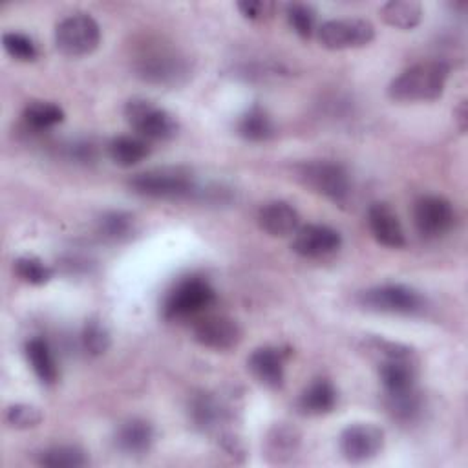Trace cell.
Returning <instances> with one entry per match:
<instances>
[{
	"label": "cell",
	"mask_w": 468,
	"mask_h": 468,
	"mask_svg": "<svg viewBox=\"0 0 468 468\" xmlns=\"http://www.w3.org/2000/svg\"><path fill=\"white\" fill-rule=\"evenodd\" d=\"M450 66L442 60H422L400 71L388 86V97L395 102H428L444 93Z\"/></svg>",
	"instance_id": "6da1fadb"
},
{
	"label": "cell",
	"mask_w": 468,
	"mask_h": 468,
	"mask_svg": "<svg viewBox=\"0 0 468 468\" xmlns=\"http://www.w3.org/2000/svg\"><path fill=\"white\" fill-rule=\"evenodd\" d=\"M371 351L378 356V377L384 395H400L417 388V355L411 347L373 340Z\"/></svg>",
	"instance_id": "7a4b0ae2"
},
{
	"label": "cell",
	"mask_w": 468,
	"mask_h": 468,
	"mask_svg": "<svg viewBox=\"0 0 468 468\" xmlns=\"http://www.w3.org/2000/svg\"><path fill=\"white\" fill-rule=\"evenodd\" d=\"M128 186L133 194L152 199H183L199 194L196 177L181 166H161L135 174Z\"/></svg>",
	"instance_id": "3957f363"
},
{
	"label": "cell",
	"mask_w": 468,
	"mask_h": 468,
	"mask_svg": "<svg viewBox=\"0 0 468 468\" xmlns=\"http://www.w3.org/2000/svg\"><path fill=\"white\" fill-rule=\"evenodd\" d=\"M137 75L155 86H179L188 79L190 66L186 57L166 44L144 46L135 57Z\"/></svg>",
	"instance_id": "277c9868"
},
{
	"label": "cell",
	"mask_w": 468,
	"mask_h": 468,
	"mask_svg": "<svg viewBox=\"0 0 468 468\" xmlns=\"http://www.w3.org/2000/svg\"><path fill=\"white\" fill-rule=\"evenodd\" d=\"M296 177L318 196L346 205L351 196V177L344 165L329 159L305 161L296 166Z\"/></svg>",
	"instance_id": "5b68a950"
},
{
	"label": "cell",
	"mask_w": 468,
	"mask_h": 468,
	"mask_svg": "<svg viewBox=\"0 0 468 468\" xmlns=\"http://www.w3.org/2000/svg\"><path fill=\"white\" fill-rule=\"evenodd\" d=\"M216 302L214 287L201 276H186L174 283L165 294L163 316L166 320H185L201 314Z\"/></svg>",
	"instance_id": "8992f818"
},
{
	"label": "cell",
	"mask_w": 468,
	"mask_h": 468,
	"mask_svg": "<svg viewBox=\"0 0 468 468\" xmlns=\"http://www.w3.org/2000/svg\"><path fill=\"white\" fill-rule=\"evenodd\" d=\"M358 303L373 313L411 316L424 311V296L404 283H382L358 294Z\"/></svg>",
	"instance_id": "52a82bcc"
},
{
	"label": "cell",
	"mask_w": 468,
	"mask_h": 468,
	"mask_svg": "<svg viewBox=\"0 0 468 468\" xmlns=\"http://www.w3.org/2000/svg\"><path fill=\"white\" fill-rule=\"evenodd\" d=\"M101 44V27L88 13H71L55 26L57 49L71 58L91 55Z\"/></svg>",
	"instance_id": "ba28073f"
},
{
	"label": "cell",
	"mask_w": 468,
	"mask_h": 468,
	"mask_svg": "<svg viewBox=\"0 0 468 468\" xmlns=\"http://www.w3.org/2000/svg\"><path fill=\"white\" fill-rule=\"evenodd\" d=\"M124 117L135 133L146 141H168L179 130L177 119L168 110L146 99H130L124 104Z\"/></svg>",
	"instance_id": "9c48e42d"
},
{
	"label": "cell",
	"mask_w": 468,
	"mask_h": 468,
	"mask_svg": "<svg viewBox=\"0 0 468 468\" xmlns=\"http://www.w3.org/2000/svg\"><path fill=\"white\" fill-rule=\"evenodd\" d=\"M316 37L320 46L329 51L356 49L375 38V27L364 18H333L316 27Z\"/></svg>",
	"instance_id": "30bf717a"
},
{
	"label": "cell",
	"mask_w": 468,
	"mask_h": 468,
	"mask_svg": "<svg viewBox=\"0 0 468 468\" xmlns=\"http://www.w3.org/2000/svg\"><path fill=\"white\" fill-rule=\"evenodd\" d=\"M338 448L347 463L362 464L375 459L384 448V431L371 422H355L342 430Z\"/></svg>",
	"instance_id": "8fae6325"
},
{
	"label": "cell",
	"mask_w": 468,
	"mask_h": 468,
	"mask_svg": "<svg viewBox=\"0 0 468 468\" xmlns=\"http://www.w3.org/2000/svg\"><path fill=\"white\" fill-rule=\"evenodd\" d=\"M413 223L417 232L426 239H437L448 234L455 223L452 203L442 196H422L413 207Z\"/></svg>",
	"instance_id": "7c38bea8"
},
{
	"label": "cell",
	"mask_w": 468,
	"mask_h": 468,
	"mask_svg": "<svg viewBox=\"0 0 468 468\" xmlns=\"http://www.w3.org/2000/svg\"><path fill=\"white\" fill-rule=\"evenodd\" d=\"M194 340L212 351H229L241 342L239 324L225 314H205L194 324Z\"/></svg>",
	"instance_id": "4fadbf2b"
},
{
	"label": "cell",
	"mask_w": 468,
	"mask_h": 468,
	"mask_svg": "<svg viewBox=\"0 0 468 468\" xmlns=\"http://www.w3.org/2000/svg\"><path fill=\"white\" fill-rule=\"evenodd\" d=\"M342 245V236L336 229L322 223H307L294 232L291 249L303 258H324L336 252Z\"/></svg>",
	"instance_id": "5bb4252c"
},
{
	"label": "cell",
	"mask_w": 468,
	"mask_h": 468,
	"mask_svg": "<svg viewBox=\"0 0 468 468\" xmlns=\"http://www.w3.org/2000/svg\"><path fill=\"white\" fill-rule=\"evenodd\" d=\"M247 367L261 386L278 389L285 380V353L276 346L256 347L247 358Z\"/></svg>",
	"instance_id": "9a60e30c"
},
{
	"label": "cell",
	"mask_w": 468,
	"mask_h": 468,
	"mask_svg": "<svg viewBox=\"0 0 468 468\" xmlns=\"http://www.w3.org/2000/svg\"><path fill=\"white\" fill-rule=\"evenodd\" d=\"M367 227L377 243L388 249H402L406 245V234L395 210L384 203H371L367 208Z\"/></svg>",
	"instance_id": "2e32d148"
},
{
	"label": "cell",
	"mask_w": 468,
	"mask_h": 468,
	"mask_svg": "<svg viewBox=\"0 0 468 468\" xmlns=\"http://www.w3.org/2000/svg\"><path fill=\"white\" fill-rule=\"evenodd\" d=\"M155 441V430L150 420L141 417H130L122 420L113 435L115 448L130 457H139L150 452Z\"/></svg>",
	"instance_id": "e0dca14e"
},
{
	"label": "cell",
	"mask_w": 468,
	"mask_h": 468,
	"mask_svg": "<svg viewBox=\"0 0 468 468\" xmlns=\"http://www.w3.org/2000/svg\"><path fill=\"white\" fill-rule=\"evenodd\" d=\"M258 227L272 238L292 236L300 227L298 210L287 201H269L265 203L256 216Z\"/></svg>",
	"instance_id": "ac0fdd59"
},
{
	"label": "cell",
	"mask_w": 468,
	"mask_h": 468,
	"mask_svg": "<svg viewBox=\"0 0 468 468\" xmlns=\"http://www.w3.org/2000/svg\"><path fill=\"white\" fill-rule=\"evenodd\" d=\"M192 424L201 431H214L230 417V408L214 393H196L188 404Z\"/></svg>",
	"instance_id": "d6986e66"
},
{
	"label": "cell",
	"mask_w": 468,
	"mask_h": 468,
	"mask_svg": "<svg viewBox=\"0 0 468 468\" xmlns=\"http://www.w3.org/2000/svg\"><path fill=\"white\" fill-rule=\"evenodd\" d=\"M24 355H26V360H27L31 371L44 386L57 384L60 371H58L55 355H53L48 340H44L40 336L29 338L24 346Z\"/></svg>",
	"instance_id": "ffe728a7"
},
{
	"label": "cell",
	"mask_w": 468,
	"mask_h": 468,
	"mask_svg": "<svg viewBox=\"0 0 468 468\" xmlns=\"http://www.w3.org/2000/svg\"><path fill=\"white\" fill-rule=\"evenodd\" d=\"M336 406V389L331 380H313L298 397V410L303 415L318 417L333 411Z\"/></svg>",
	"instance_id": "44dd1931"
},
{
	"label": "cell",
	"mask_w": 468,
	"mask_h": 468,
	"mask_svg": "<svg viewBox=\"0 0 468 468\" xmlns=\"http://www.w3.org/2000/svg\"><path fill=\"white\" fill-rule=\"evenodd\" d=\"M300 448V431L289 424H276L265 439V457L269 463H289Z\"/></svg>",
	"instance_id": "7402d4cb"
},
{
	"label": "cell",
	"mask_w": 468,
	"mask_h": 468,
	"mask_svg": "<svg viewBox=\"0 0 468 468\" xmlns=\"http://www.w3.org/2000/svg\"><path fill=\"white\" fill-rule=\"evenodd\" d=\"M152 148L146 139L139 135H117L108 143V157L122 168L135 166L150 155Z\"/></svg>",
	"instance_id": "603a6c76"
},
{
	"label": "cell",
	"mask_w": 468,
	"mask_h": 468,
	"mask_svg": "<svg viewBox=\"0 0 468 468\" xmlns=\"http://www.w3.org/2000/svg\"><path fill=\"white\" fill-rule=\"evenodd\" d=\"M236 130L245 141L250 143H263L274 135V124L271 115L258 104H252L239 115Z\"/></svg>",
	"instance_id": "cb8c5ba5"
},
{
	"label": "cell",
	"mask_w": 468,
	"mask_h": 468,
	"mask_svg": "<svg viewBox=\"0 0 468 468\" xmlns=\"http://www.w3.org/2000/svg\"><path fill=\"white\" fill-rule=\"evenodd\" d=\"M380 18L395 29H413L422 20V5L415 0H389L380 7Z\"/></svg>",
	"instance_id": "d4e9b609"
},
{
	"label": "cell",
	"mask_w": 468,
	"mask_h": 468,
	"mask_svg": "<svg viewBox=\"0 0 468 468\" xmlns=\"http://www.w3.org/2000/svg\"><path fill=\"white\" fill-rule=\"evenodd\" d=\"M64 110L51 101H31L22 110V121L35 132H46L64 121Z\"/></svg>",
	"instance_id": "484cf974"
},
{
	"label": "cell",
	"mask_w": 468,
	"mask_h": 468,
	"mask_svg": "<svg viewBox=\"0 0 468 468\" xmlns=\"http://www.w3.org/2000/svg\"><path fill=\"white\" fill-rule=\"evenodd\" d=\"M37 463L46 468H82L88 464V455L73 444H57L42 450Z\"/></svg>",
	"instance_id": "4316f807"
},
{
	"label": "cell",
	"mask_w": 468,
	"mask_h": 468,
	"mask_svg": "<svg viewBox=\"0 0 468 468\" xmlns=\"http://www.w3.org/2000/svg\"><path fill=\"white\" fill-rule=\"evenodd\" d=\"M15 274L29 285H44L53 278V269L37 256H18L13 261Z\"/></svg>",
	"instance_id": "83f0119b"
},
{
	"label": "cell",
	"mask_w": 468,
	"mask_h": 468,
	"mask_svg": "<svg viewBox=\"0 0 468 468\" xmlns=\"http://www.w3.org/2000/svg\"><path fill=\"white\" fill-rule=\"evenodd\" d=\"M80 342L86 353L99 356L104 355L112 344V336L108 327L104 325V322L101 318H88L82 325L80 331Z\"/></svg>",
	"instance_id": "f1b7e54d"
},
{
	"label": "cell",
	"mask_w": 468,
	"mask_h": 468,
	"mask_svg": "<svg viewBox=\"0 0 468 468\" xmlns=\"http://www.w3.org/2000/svg\"><path fill=\"white\" fill-rule=\"evenodd\" d=\"M285 16L291 26V29L302 37V38H311L316 31V11L313 5L303 4V2H292L285 7Z\"/></svg>",
	"instance_id": "f546056e"
},
{
	"label": "cell",
	"mask_w": 468,
	"mask_h": 468,
	"mask_svg": "<svg viewBox=\"0 0 468 468\" xmlns=\"http://www.w3.org/2000/svg\"><path fill=\"white\" fill-rule=\"evenodd\" d=\"M2 46L5 53L18 62H33L38 58V48L35 40L20 31H5L2 35Z\"/></svg>",
	"instance_id": "4dcf8cb0"
},
{
	"label": "cell",
	"mask_w": 468,
	"mask_h": 468,
	"mask_svg": "<svg viewBox=\"0 0 468 468\" xmlns=\"http://www.w3.org/2000/svg\"><path fill=\"white\" fill-rule=\"evenodd\" d=\"M386 406L388 411L402 422H410L413 420L420 410H422V399L415 389L408 391V393H400V395H386Z\"/></svg>",
	"instance_id": "1f68e13d"
},
{
	"label": "cell",
	"mask_w": 468,
	"mask_h": 468,
	"mask_svg": "<svg viewBox=\"0 0 468 468\" xmlns=\"http://www.w3.org/2000/svg\"><path fill=\"white\" fill-rule=\"evenodd\" d=\"M99 232L112 241L126 239L133 232V218L122 210L106 212L99 219Z\"/></svg>",
	"instance_id": "d6a6232c"
},
{
	"label": "cell",
	"mask_w": 468,
	"mask_h": 468,
	"mask_svg": "<svg viewBox=\"0 0 468 468\" xmlns=\"http://www.w3.org/2000/svg\"><path fill=\"white\" fill-rule=\"evenodd\" d=\"M44 419V413L38 406L35 404H24V402H18V404H11L5 408V413H4V420L9 428L13 430H31V428H37Z\"/></svg>",
	"instance_id": "836d02e7"
},
{
	"label": "cell",
	"mask_w": 468,
	"mask_h": 468,
	"mask_svg": "<svg viewBox=\"0 0 468 468\" xmlns=\"http://www.w3.org/2000/svg\"><path fill=\"white\" fill-rule=\"evenodd\" d=\"M236 7L247 20H263L274 11V4L267 0H241Z\"/></svg>",
	"instance_id": "e575fe53"
},
{
	"label": "cell",
	"mask_w": 468,
	"mask_h": 468,
	"mask_svg": "<svg viewBox=\"0 0 468 468\" xmlns=\"http://www.w3.org/2000/svg\"><path fill=\"white\" fill-rule=\"evenodd\" d=\"M466 115H468V112H466V102L461 101V104L455 108V119L459 121V130H461V132L466 130Z\"/></svg>",
	"instance_id": "d590c367"
}]
</instances>
